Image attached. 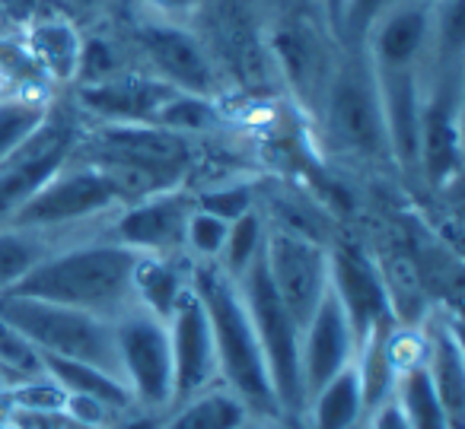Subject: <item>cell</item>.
Returning <instances> with one entry per match:
<instances>
[{"mask_svg":"<svg viewBox=\"0 0 465 429\" xmlns=\"http://www.w3.org/2000/svg\"><path fill=\"white\" fill-rule=\"evenodd\" d=\"M188 258H160V255H137L134 264V302L156 318L166 321L175 299L188 287Z\"/></svg>","mask_w":465,"mask_h":429,"instance_id":"cell-25","label":"cell"},{"mask_svg":"<svg viewBox=\"0 0 465 429\" xmlns=\"http://www.w3.org/2000/svg\"><path fill=\"white\" fill-rule=\"evenodd\" d=\"M0 321L20 331L45 356L77 359V363L99 366V369L118 375L112 318L84 312V308L58 306V302L4 293L0 296Z\"/></svg>","mask_w":465,"mask_h":429,"instance_id":"cell-5","label":"cell"},{"mask_svg":"<svg viewBox=\"0 0 465 429\" xmlns=\"http://www.w3.org/2000/svg\"><path fill=\"white\" fill-rule=\"evenodd\" d=\"M58 249L52 232L20 229V226H0V296L10 293L35 264Z\"/></svg>","mask_w":465,"mask_h":429,"instance_id":"cell-27","label":"cell"},{"mask_svg":"<svg viewBox=\"0 0 465 429\" xmlns=\"http://www.w3.org/2000/svg\"><path fill=\"white\" fill-rule=\"evenodd\" d=\"M265 239H268V219L265 213L255 207V210L242 213L230 223V232H226L223 251H220V268L240 280L249 268L255 264V258L265 251Z\"/></svg>","mask_w":465,"mask_h":429,"instance_id":"cell-29","label":"cell"},{"mask_svg":"<svg viewBox=\"0 0 465 429\" xmlns=\"http://www.w3.org/2000/svg\"><path fill=\"white\" fill-rule=\"evenodd\" d=\"M74 156L105 169L131 204L163 188L185 185L194 166V143L160 124H96L86 134L80 131Z\"/></svg>","mask_w":465,"mask_h":429,"instance_id":"cell-3","label":"cell"},{"mask_svg":"<svg viewBox=\"0 0 465 429\" xmlns=\"http://www.w3.org/2000/svg\"><path fill=\"white\" fill-rule=\"evenodd\" d=\"M194 293L211 321L213 353H217V378L240 395V401L249 407L252 416L272 423H284L274 397L272 378H268L265 353H262L259 334L249 318V308L242 302L240 283L232 280L220 264L201 261L188 268Z\"/></svg>","mask_w":465,"mask_h":429,"instance_id":"cell-2","label":"cell"},{"mask_svg":"<svg viewBox=\"0 0 465 429\" xmlns=\"http://www.w3.org/2000/svg\"><path fill=\"white\" fill-rule=\"evenodd\" d=\"M240 293L249 308V318L259 334L262 353H265L268 378H272L274 397L284 423H293L306 414V388H303V366H300V340L303 327L297 325L281 296L274 293L272 277L265 268V251L255 258V264L240 277Z\"/></svg>","mask_w":465,"mask_h":429,"instance_id":"cell-6","label":"cell"},{"mask_svg":"<svg viewBox=\"0 0 465 429\" xmlns=\"http://www.w3.org/2000/svg\"><path fill=\"white\" fill-rule=\"evenodd\" d=\"M392 397L399 404L401 416H405L408 429H452L450 416H446L443 404H440L437 388L430 382V372L424 366V356L401 366Z\"/></svg>","mask_w":465,"mask_h":429,"instance_id":"cell-26","label":"cell"},{"mask_svg":"<svg viewBox=\"0 0 465 429\" xmlns=\"http://www.w3.org/2000/svg\"><path fill=\"white\" fill-rule=\"evenodd\" d=\"M105 4H109V0H64V7L77 10V14H96Z\"/></svg>","mask_w":465,"mask_h":429,"instance_id":"cell-40","label":"cell"},{"mask_svg":"<svg viewBox=\"0 0 465 429\" xmlns=\"http://www.w3.org/2000/svg\"><path fill=\"white\" fill-rule=\"evenodd\" d=\"M124 58L109 39H84V48H80V67H77V86L86 83H99V80H109L115 73L124 71Z\"/></svg>","mask_w":465,"mask_h":429,"instance_id":"cell-35","label":"cell"},{"mask_svg":"<svg viewBox=\"0 0 465 429\" xmlns=\"http://www.w3.org/2000/svg\"><path fill=\"white\" fill-rule=\"evenodd\" d=\"M150 20L163 23H188L201 10L204 0H137Z\"/></svg>","mask_w":465,"mask_h":429,"instance_id":"cell-36","label":"cell"},{"mask_svg":"<svg viewBox=\"0 0 465 429\" xmlns=\"http://www.w3.org/2000/svg\"><path fill=\"white\" fill-rule=\"evenodd\" d=\"M316 115L338 153L357 162H373V166L392 162L380 77L363 45L344 48L335 58Z\"/></svg>","mask_w":465,"mask_h":429,"instance_id":"cell-4","label":"cell"},{"mask_svg":"<svg viewBox=\"0 0 465 429\" xmlns=\"http://www.w3.org/2000/svg\"><path fill=\"white\" fill-rule=\"evenodd\" d=\"M192 194H194V207L226 219V223H232L236 217L259 207L255 188L249 181H223V185H211L204 191H192Z\"/></svg>","mask_w":465,"mask_h":429,"instance_id":"cell-33","label":"cell"},{"mask_svg":"<svg viewBox=\"0 0 465 429\" xmlns=\"http://www.w3.org/2000/svg\"><path fill=\"white\" fill-rule=\"evenodd\" d=\"M265 268L287 312L300 327H306L329 293V245L281 226H268Z\"/></svg>","mask_w":465,"mask_h":429,"instance_id":"cell-10","label":"cell"},{"mask_svg":"<svg viewBox=\"0 0 465 429\" xmlns=\"http://www.w3.org/2000/svg\"><path fill=\"white\" fill-rule=\"evenodd\" d=\"M169 350H173V404L204 391L217 378V353H213V334L207 312L194 293L192 280L175 299L166 318Z\"/></svg>","mask_w":465,"mask_h":429,"instance_id":"cell-15","label":"cell"},{"mask_svg":"<svg viewBox=\"0 0 465 429\" xmlns=\"http://www.w3.org/2000/svg\"><path fill=\"white\" fill-rule=\"evenodd\" d=\"M357 356V337L351 327L344 308L338 306L335 293H325L319 308L303 327L300 340V366H303V388L306 397L316 388H322L329 378H335L341 369H348Z\"/></svg>","mask_w":465,"mask_h":429,"instance_id":"cell-19","label":"cell"},{"mask_svg":"<svg viewBox=\"0 0 465 429\" xmlns=\"http://www.w3.org/2000/svg\"><path fill=\"white\" fill-rule=\"evenodd\" d=\"M48 118H52V105L45 99L0 96V162L26 147Z\"/></svg>","mask_w":465,"mask_h":429,"instance_id":"cell-28","label":"cell"},{"mask_svg":"<svg viewBox=\"0 0 465 429\" xmlns=\"http://www.w3.org/2000/svg\"><path fill=\"white\" fill-rule=\"evenodd\" d=\"M367 429H408V423H405V416H401L395 397H389V401L376 404V407L370 410V414H367Z\"/></svg>","mask_w":465,"mask_h":429,"instance_id":"cell-38","label":"cell"},{"mask_svg":"<svg viewBox=\"0 0 465 429\" xmlns=\"http://www.w3.org/2000/svg\"><path fill=\"white\" fill-rule=\"evenodd\" d=\"M424 366L452 429L465 426V359L456 327L440 325L424 344Z\"/></svg>","mask_w":465,"mask_h":429,"instance_id":"cell-20","label":"cell"},{"mask_svg":"<svg viewBox=\"0 0 465 429\" xmlns=\"http://www.w3.org/2000/svg\"><path fill=\"white\" fill-rule=\"evenodd\" d=\"M173 93L179 90L166 86L150 71L124 67L109 80L77 86V105L96 124H153Z\"/></svg>","mask_w":465,"mask_h":429,"instance_id":"cell-17","label":"cell"},{"mask_svg":"<svg viewBox=\"0 0 465 429\" xmlns=\"http://www.w3.org/2000/svg\"><path fill=\"white\" fill-rule=\"evenodd\" d=\"M433 4L430 0H401L389 7L370 26L363 52L370 54L376 73L420 71L430 54Z\"/></svg>","mask_w":465,"mask_h":429,"instance_id":"cell-18","label":"cell"},{"mask_svg":"<svg viewBox=\"0 0 465 429\" xmlns=\"http://www.w3.org/2000/svg\"><path fill=\"white\" fill-rule=\"evenodd\" d=\"M128 204V194L122 191L115 179L105 169L93 166L86 160H71L7 219V226L39 232H61L77 223H90L105 213H115Z\"/></svg>","mask_w":465,"mask_h":429,"instance_id":"cell-7","label":"cell"},{"mask_svg":"<svg viewBox=\"0 0 465 429\" xmlns=\"http://www.w3.org/2000/svg\"><path fill=\"white\" fill-rule=\"evenodd\" d=\"M430 4H437V0H430Z\"/></svg>","mask_w":465,"mask_h":429,"instance_id":"cell-42","label":"cell"},{"mask_svg":"<svg viewBox=\"0 0 465 429\" xmlns=\"http://www.w3.org/2000/svg\"><path fill=\"white\" fill-rule=\"evenodd\" d=\"M80 131L67 118H48L39 134L16 150L10 160L0 162V226L7 223L61 166L74 156Z\"/></svg>","mask_w":465,"mask_h":429,"instance_id":"cell-13","label":"cell"},{"mask_svg":"<svg viewBox=\"0 0 465 429\" xmlns=\"http://www.w3.org/2000/svg\"><path fill=\"white\" fill-rule=\"evenodd\" d=\"M310 4L319 10V16L329 23L331 33L338 35V20H341V4H344V0H310Z\"/></svg>","mask_w":465,"mask_h":429,"instance_id":"cell-39","label":"cell"},{"mask_svg":"<svg viewBox=\"0 0 465 429\" xmlns=\"http://www.w3.org/2000/svg\"><path fill=\"white\" fill-rule=\"evenodd\" d=\"M42 0H0V26L26 29L33 20H39Z\"/></svg>","mask_w":465,"mask_h":429,"instance_id":"cell-37","label":"cell"},{"mask_svg":"<svg viewBox=\"0 0 465 429\" xmlns=\"http://www.w3.org/2000/svg\"><path fill=\"white\" fill-rule=\"evenodd\" d=\"M141 52L147 54L150 73L166 86L192 96H217V71L211 54L185 29V23L150 20L141 29Z\"/></svg>","mask_w":465,"mask_h":429,"instance_id":"cell-16","label":"cell"},{"mask_svg":"<svg viewBox=\"0 0 465 429\" xmlns=\"http://www.w3.org/2000/svg\"><path fill=\"white\" fill-rule=\"evenodd\" d=\"M0 372L4 375H16L20 385L39 382L45 378V363H42V353L23 337L20 331H14L10 325L0 321Z\"/></svg>","mask_w":465,"mask_h":429,"instance_id":"cell-32","label":"cell"},{"mask_svg":"<svg viewBox=\"0 0 465 429\" xmlns=\"http://www.w3.org/2000/svg\"><path fill=\"white\" fill-rule=\"evenodd\" d=\"M112 331H115L118 375L128 388L131 404L153 414L173 407V350H169L166 321L134 306L112 318Z\"/></svg>","mask_w":465,"mask_h":429,"instance_id":"cell-8","label":"cell"},{"mask_svg":"<svg viewBox=\"0 0 465 429\" xmlns=\"http://www.w3.org/2000/svg\"><path fill=\"white\" fill-rule=\"evenodd\" d=\"M329 289L344 308L354 337L361 344L367 334L382 325H395V306L389 277L382 268L354 242L329 245Z\"/></svg>","mask_w":465,"mask_h":429,"instance_id":"cell-11","label":"cell"},{"mask_svg":"<svg viewBox=\"0 0 465 429\" xmlns=\"http://www.w3.org/2000/svg\"><path fill=\"white\" fill-rule=\"evenodd\" d=\"M42 363H45V375L64 391V397H84V401H93L105 410L134 407L128 388H124V382L115 372L99 369V366L90 363H77V359L45 356V353H42Z\"/></svg>","mask_w":465,"mask_h":429,"instance_id":"cell-22","label":"cell"},{"mask_svg":"<svg viewBox=\"0 0 465 429\" xmlns=\"http://www.w3.org/2000/svg\"><path fill=\"white\" fill-rule=\"evenodd\" d=\"M240 429H281V423H272V420H262V416H249Z\"/></svg>","mask_w":465,"mask_h":429,"instance_id":"cell-41","label":"cell"},{"mask_svg":"<svg viewBox=\"0 0 465 429\" xmlns=\"http://www.w3.org/2000/svg\"><path fill=\"white\" fill-rule=\"evenodd\" d=\"M217 122H220V115H217V102H213V99L192 96V93H173L153 124H160V128H166V131H175V134H182V137H198L217 128Z\"/></svg>","mask_w":465,"mask_h":429,"instance_id":"cell-30","label":"cell"},{"mask_svg":"<svg viewBox=\"0 0 465 429\" xmlns=\"http://www.w3.org/2000/svg\"><path fill=\"white\" fill-rule=\"evenodd\" d=\"M194 210V194L188 185L163 188L137 198L112 213V236L118 245L137 255L185 258V226Z\"/></svg>","mask_w":465,"mask_h":429,"instance_id":"cell-12","label":"cell"},{"mask_svg":"<svg viewBox=\"0 0 465 429\" xmlns=\"http://www.w3.org/2000/svg\"><path fill=\"white\" fill-rule=\"evenodd\" d=\"M134 264L137 251L118 245L115 239L58 245L10 293L118 318L137 306Z\"/></svg>","mask_w":465,"mask_h":429,"instance_id":"cell-1","label":"cell"},{"mask_svg":"<svg viewBox=\"0 0 465 429\" xmlns=\"http://www.w3.org/2000/svg\"><path fill=\"white\" fill-rule=\"evenodd\" d=\"M26 33V52L33 54L35 67L58 83H74L80 67V48H84V35L77 26L61 16H48V20H33Z\"/></svg>","mask_w":465,"mask_h":429,"instance_id":"cell-21","label":"cell"},{"mask_svg":"<svg viewBox=\"0 0 465 429\" xmlns=\"http://www.w3.org/2000/svg\"><path fill=\"white\" fill-rule=\"evenodd\" d=\"M249 407L223 382L207 385L204 391L173 404L160 429H240L249 420Z\"/></svg>","mask_w":465,"mask_h":429,"instance_id":"cell-23","label":"cell"},{"mask_svg":"<svg viewBox=\"0 0 465 429\" xmlns=\"http://www.w3.org/2000/svg\"><path fill=\"white\" fill-rule=\"evenodd\" d=\"M303 416H310L312 429H354L357 423L367 416L363 385H361V375H357L354 363L306 397Z\"/></svg>","mask_w":465,"mask_h":429,"instance_id":"cell-24","label":"cell"},{"mask_svg":"<svg viewBox=\"0 0 465 429\" xmlns=\"http://www.w3.org/2000/svg\"><path fill=\"white\" fill-rule=\"evenodd\" d=\"M226 232H230V223H226V219L194 207L192 217H188V226H185V258L192 264H201V261L217 264L220 251H223V242H226Z\"/></svg>","mask_w":465,"mask_h":429,"instance_id":"cell-31","label":"cell"},{"mask_svg":"<svg viewBox=\"0 0 465 429\" xmlns=\"http://www.w3.org/2000/svg\"><path fill=\"white\" fill-rule=\"evenodd\" d=\"M395 4L401 0H344L341 20H338V39L344 42V48H361L370 26Z\"/></svg>","mask_w":465,"mask_h":429,"instance_id":"cell-34","label":"cell"},{"mask_svg":"<svg viewBox=\"0 0 465 429\" xmlns=\"http://www.w3.org/2000/svg\"><path fill=\"white\" fill-rule=\"evenodd\" d=\"M319 23L325 20H312L310 14H291L272 33V52L281 67V77L291 86L293 96L310 105L312 112L319 109V99H322L338 58L331 54L325 29H319Z\"/></svg>","mask_w":465,"mask_h":429,"instance_id":"cell-14","label":"cell"},{"mask_svg":"<svg viewBox=\"0 0 465 429\" xmlns=\"http://www.w3.org/2000/svg\"><path fill=\"white\" fill-rule=\"evenodd\" d=\"M462 64L437 67L420 90V131H418V175L430 188H446L462 169Z\"/></svg>","mask_w":465,"mask_h":429,"instance_id":"cell-9","label":"cell"}]
</instances>
